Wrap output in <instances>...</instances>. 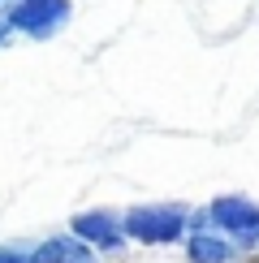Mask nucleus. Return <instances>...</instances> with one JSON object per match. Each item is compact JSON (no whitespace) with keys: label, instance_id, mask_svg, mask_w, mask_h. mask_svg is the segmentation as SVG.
<instances>
[{"label":"nucleus","instance_id":"nucleus-1","mask_svg":"<svg viewBox=\"0 0 259 263\" xmlns=\"http://www.w3.org/2000/svg\"><path fill=\"white\" fill-rule=\"evenodd\" d=\"M194 203L181 199H143L125 207V237L138 250H181L190 237Z\"/></svg>","mask_w":259,"mask_h":263},{"label":"nucleus","instance_id":"nucleus-2","mask_svg":"<svg viewBox=\"0 0 259 263\" xmlns=\"http://www.w3.org/2000/svg\"><path fill=\"white\" fill-rule=\"evenodd\" d=\"M208 224L225 233L246 259L259 255V199L242 190H225L208 199Z\"/></svg>","mask_w":259,"mask_h":263},{"label":"nucleus","instance_id":"nucleus-3","mask_svg":"<svg viewBox=\"0 0 259 263\" xmlns=\"http://www.w3.org/2000/svg\"><path fill=\"white\" fill-rule=\"evenodd\" d=\"M73 237H82L91 250H100L104 259H121L130 250V237H125V207H108V203H95V207H78V212L65 220Z\"/></svg>","mask_w":259,"mask_h":263},{"label":"nucleus","instance_id":"nucleus-4","mask_svg":"<svg viewBox=\"0 0 259 263\" xmlns=\"http://www.w3.org/2000/svg\"><path fill=\"white\" fill-rule=\"evenodd\" d=\"M73 0H9V17L22 43H52L73 26Z\"/></svg>","mask_w":259,"mask_h":263},{"label":"nucleus","instance_id":"nucleus-5","mask_svg":"<svg viewBox=\"0 0 259 263\" xmlns=\"http://www.w3.org/2000/svg\"><path fill=\"white\" fill-rule=\"evenodd\" d=\"M181 259L186 263H242L246 255L225 233H216V229H194L181 242Z\"/></svg>","mask_w":259,"mask_h":263},{"label":"nucleus","instance_id":"nucleus-6","mask_svg":"<svg viewBox=\"0 0 259 263\" xmlns=\"http://www.w3.org/2000/svg\"><path fill=\"white\" fill-rule=\"evenodd\" d=\"M39 259L43 263H108L100 250H91L82 237H73L69 229H57V233H43L39 237Z\"/></svg>","mask_w":259,"mask_h":263},{"label":"nucleus","instance_id":"nucleus-7","mask_svg":"<svg viewBox=\"0 0 259 263\" xmlns=\"http://www.w3.org/2000/svg\"><path fill=\"white\" fill-rule=\"evenodd\" d=\"M0 263H43L35 242H0Z\"/></svg>","mask_w":259,"mask_h":263},{"label":"nucleus","instance_id":"nucleus-8","mask_svg":"<svg viewBox=\"0 0 259 263\" xmlns=\"http://www.w3.org/2000/svg\"><path fill=\"white\" fill-rule=\"evenodd\" d=\"M13 43H22V39H17V26H13V17H9V5H5V9H0V52L13 48Z\"/></svg>","mask_w":259,"mask_h":263},{"label":"nucleus","instance_id":"nucleus-9","mask_svg":"<svg viewBox=\"0 0 259 263\" xmlns=\"http://www.w3.org/2000/svg\"><path fill=\"white\" fill-rule=\"evenodd\" d=\"M5 5H9V0H0V9H5Z\"/></svg>","mask_w":259,"mask_h":263}]
</instances>
